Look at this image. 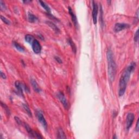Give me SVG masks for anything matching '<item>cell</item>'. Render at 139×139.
Wrapping results in <instances>:
<instances>
[{
    "instance_id": "obj_22",
    "label": "cell",
    "mask_w": 139,
    "mask_h": 139,
    "mask_svg": "<svg viewBox=\"0 0 139 139\" xmlns=\"http://www.w3.org/2000/svg\"><path fill=\"white\" fill-rule=\"evenodd\" d=\"M1 106H2V107L5 109V110H6V112H7V113L8 114H9V115H10V110H9V108L7 106H6V104H5V103H3L2 102H1Z\"/></svg>"
},
{
    "instance_id": "obj_29",
    "label": "cell",
    "mask_w": 139,
    "mask_h": 139,
    "mask_svg": "<svg viewBox=\"0 0 139 139\" xmlns=\"http://www.w3.org/2000/svg\"><path fill=\"white\" fill-rule=\"evenodd\" d=\"M139 120L137 121V123H136V130L137 132H139Z\"/></svg>"
},
{
    "instance_id": "obj_25",
    "label": "cell",
    "mask_w": 139,
    "mask_h": 139,
    "mask_svg": "<svg viewBox=\"0 0 139 139\" xmlns=\"http://www.w3.org/2000/svg\"><path fill=\"white\" fill-rule=\"evenodd\" d=\"M23 90H25L26 92H27V93H30V90L29 88L28 87V86L25 85V84H23Z\"/></svg>"
},
{
    "instance_id": "obj_18",
    "label": "cell",
    "mask_w": 139,
    "mask_h": 139,
    "mask_svg": "<svg viewBox=\"0 0 139 139\" xmlns=\"http://www.w3.org/2000/svg\"><path fill=\"white\" fill-rule=\"evenodd\" d=\"M13 45L14 46V47L16 48V49H17V51H19V52H23L25 51V49H24V48L21 45H20L19 43H17V42L14 41Z\"/></svg>"
},
{
    "instance_id": "obj_13",
    "label": "cell",
    "mask_w": 139,
    "mask_h": 139,
    "mask_svg": "<svg viewBox=\"0 0 139 139\" xmlns=\"http://www.w3.org/2000/svg\"><path fill=\"white\" fill-rule=\"evenodd\" d=\"M57 138L58 139H66V138L65 133L64 132L63 130H62V128H59L58 129Z\"/></svg>"
},
{
    "instance_id": "obj_11",
    "label": "cell",
    "mask_w": 139,
    "mask_h": 139,
    "mask_svg": "<svg viewBox=\"0 0 139 139\" xmlns=\"http://www.w3.org/2000/svg\"><path fill=\"white\" fill-rule=\"evenodd\" d=\"M46 23L54 32H55L56 33L58 34L60 32V31L59 28H58L53 22H52L51 21H46Z\"/></svg>"
},
{
    "instance_id": "obj_28",
    "label": "cell",
    "mask_w": 139,
    "mask_h": 139,
    "mask_svg": "<svg viewBox=\"0 0 139 139\" xmlns=\"http://www.w3.org/2000/svg\"><path fill=\"white\" fill-rule=\"evenodd\" d=\"M15 120L17 122V124H22V121H21V120L20 119V118L18 117H15Z\"/></svg>"
},
{
    "instance_id": "obj_23",
    "label": "cell",
    "mask_w": 139,
    "mask_h": 139,
    "mask_svg": "<svg viewBox=\"0 0 139 139\" xmlns=\"http://www.w3.org/2000/svg\"><path fill=\"white\" fill-rule=\"evenodd\" d=\"M0 8L2 11H5L6 9V6L5 2H3V1L1 0L0 1Z\"/></svg>"
},
{
    "instance_id": "obj_21",
    "label": "cell",
    "mask_w": 139,
    "mask_h": 139,
    "mask_svg": "<svg viewBox=\"0 0 139 139\" xmlns=\"http://www.w3.org/2000/svg\"><path fill=\"white\" fill-rule=\"evenodd\" d=\"M1 19L5 23L7 24V25H11V21L9 20H8L6 17H3L2 15H1Z\"/></svg>"
},
{
    "instance_id": "obj_14",
    "label": "cell",
    "mask_w": 139,
    "mask_h": 139,
    "mask_svg": "<svg viewBox=\"0 0 139 139\" xmlns=\"http://www.w3.org/2000/svg\"><path fill=\"white\" fill-rule=\"evenodd\" d=\"M39 3L40 4V5H41L43 8H44V9H45V11H47V13L48 14H51V9H50V8L48 7V6L46 4L45 2L44 1H39Z\"/></svg>"
},
{
    "instance_id": "obj_15",
    "label": "cell",
    "mask_w": 139,
    "mask_h": 139,
    "mask_svg": "<svg viewBox=\"0 0 139 139\" xmlns=\"http://www.w3.org/2000/svg\"><path fill=\"white\" fill-rule=\"evenodd\" d=\"M67 43L68 44H69V45L71 46V47L72 48V51H73V53H76V52H77V47H76V45L73 43V41H72L71 39L69 38V39H67Z\"/></svg>"
},
{
    "instance_id": "obj_3",
    "label": "cell",
    "mask_w": 139,
    "mask_h": 139,
    "mask_svg": "<svg viewBox=\"0 0 139 139\" xmlns=\"http://www.w3.org/2000/svg\"><path fill=\"white\" fill-rule=\"evenodd\" d=\"M98 11V6L97 3L95 1H92V20H93V22L96 25L97 21V15Z\"/></svg>"
},
{
    "instance_id": "obj_27",
    "label": "cell",
    "mask_w": 139,
    "mask_h": 139,
    "mask_svg": "<svg viewBox=\"0 0 139 139\" xmlns=\"http://www.w3.org/2000/svg\"><path fill=\"white\" fill-rule=\"evenodd\" d=\"M54 59H55V60H56V61H57L58 62H59V64H61L62 62V60H61V59H60V58L59 57H57V56H56V57H54Z\"/></svg>"
},
{
    "instance_id": "obj_10",
    "label": "cell",
    "mask_w": 139,
    "mask_h": 139,
    "mask_svg": "<svg viewBox=\"0 0 139 139\" xmlns=\"http://www.w3.org/2000/svg\"><path fill=\"white\" fill-rule=\"evenodd\" d=\"M68 13H69V14H70V15H71V19H72V22H73V23L74 25V26H75L76 27H77L78 21H77V17H76V16L74 14L73 11H72V10L71 7H68Z\"/></svg>"
},
{
    "instance_id": "obj_4",
    "label": "cell",
    "mask_w": 139,
    "mask_h": 139,
    "mask_svg": "<svg viewBox=\"0 0 139 139\" xmlns=\"http://www.w3.org/2000/svg\"><path fill=\"white\" fill-rule=\"evenodd\" d=\"M37 117L39 122L43 125V127L46 129L47 128V123L41 111L38 110L37 111Z\"/></svg>"
},
{
    "instance_id": "obj_6",
    "label": "cell",
    "mask_w": 139,
    "mask_h": 139,
    "mask_svg": "<svg viewBox=\"0 0 139 139\" xmlns=\"http://www.w3.org/2000/svg\"><path fill=\"white\" fill-rule=\"evenodd\" d=\"M134 115L132 113V112H129V113L127 114L126 118V128L128 130L132 127V126L134 120Z\"/></svg>"
},
{
    "instance_id": "obj_16",
    "label": "cell",
    "mask_w": 139,
    "mask_h": 139,
    "mask_svg": "<svg viewBox=\"0 0 139 139\" xmlns=\"http://www.w3.org/2000/svg\"><path fill=\"white\" fill-rule=\"evenodd\" d=\"M34 40L35 39H34L33 36L31 35V34H27L25 36V41L28 44H31V45Z\"/></svg>"
},
{
    "instance_id": "obj_1",
    "label": "cell",
    "mask_w": 139,
    "mask_h": 139,
    "mask_svg": "<svg viewBox=\"0 0 139 139\" xmlns=\"http://www.w3.org/2000/svg\"><path fill=\"white\" fill-rule=\"evenodd\" d=\"M136 67V63L132 62L130 64L126 69L124 70L121 74L118 85V95L120 97L123 96L126 92L127 86L129 80L130 79L131 74L134 71Z\"/></svg>"
},
{
    "instance_id": "obj_9",
    "label": "cell",
    "mask_w": 139,
    "mask_h": 139,
    "mask_svg": "<svg viewBox=\"0 0 139 139\" xmlns=\"http://www.w3.org/2000/svg\"><path fill=\"white\" fill-rule=\"evenodd\" d=\"M23 84L20 81H16L15 83V86L17 91V94L22 96H23Z\"/></svg>"
},
{
    "instance_id": "obj_2",
    "label": "cell",
    "mask_w": 139,
    "mask_h": 139,
    "mask_svg": "<svg viewBox=\"0 0 139 139\" xmlns=\"http://www.w3.org/2000/svg\"><path fill=\"white\" fill-rule=\"evenodd\" d=\"M106 58L108 60V73L110 82H113L115 78L117 72V65L115 61L113 52L109 48L106 52Z\"/></svg>"
},
{
    "instance_id": "obj_24",
    "label": "cell",
    "mask_w": 139,
    "mask_h": 139,
    "mask_svg": "<svg viewBox=\"0 0 139 139\" xmlns=\"http://www.w3.org/2000/svg\"><path fill=\"white\" fill-rule=\"evenodd\" d=\"M139 40V30L138 29L136 32V33L134 34V40L135 43H138Z\"/></svg>"
},
{
    "instance_id": "obj_12",
    "label": "cell",
    "mask_w": 139,
    "mask_h": 139,
    "mask_svg": "<svg viewBox=\"0 0 139 139\" xmlns=\"http://www.w3.org/2000/svg\"><path fill=\"white\" fill-rule=\"evenodd\" d=\"M31 82L32 84V85L33 86V88L34 91L35 92H38V93H39L41 91V89L39 87V86L38 85V84L37 83V82H36V80L35 79L32 78L31 79Z\"/></svg>"
},
{
    "instance_id": "obj_17",
    "label": "cell",
    "mask_w": 139,
    "mask_h": 139,
    "mask_svg": "<svg viewBox=\"0 0 139 139\" xmlns=\"http://www.w3.org/2000/svg\"><path fill=\"white\" fill-rule=\"evenodd\" d=\"M28 18L29 21L32 23L38 21V17L32 14L31 13H28Z\"/></svg>"
},
{
    "instance_id": "obj_20",
    "label": "cell",
    "mask_w": 139,
    "mask_h": 139,
    "mask_svg": "<svg viewBox=\"0 0 139 139\" xmlns=\"http://www.w3.org/2000/svg\"><path fill=\"white\" fill-rule=\"evenodd\" d=\"M100 23H101L102 27H103V23H104V22H103V9H102L101 6H100Z\"/></svg>"
},
{
    "instance_id": "obj_5",
    "label": "cell",
    "mask_w": 139,
    "mask_h": 139,
    "mask_svg": "<svg viewBox=\"0 0 139 139\" xmlns=\"http://www.w3.org/2000/svg\"><path fill=\"white\" fill-rule=\"evenodd\" d=\"M57 96L58 98H59L60 102L61 103L62 106H64V107L66 109H68V108H69V105H68V102L64 94L62 92H59L57 94Z\"/></svg>"
},
{
    "instance_id": "obj_7",
    "label": "cell",
    "mask_w": 139,
    "mask_h": 139,
    "mask_svg": "<svg viewBox=\"0 0 139 139\" xmlns=\"http://www.w3.org/2000/svg\"><path fill=\"white\" fill-rule=\"evenodd\" d=\"M130 27V25L127 23H117L115 25L114 30L115 32H119L125 29Z\"/></svg>"
},
{
    "instance_id": "obj_26",
    "label": "cell",
    "mask_w": 139,
    "mask_h": 139,
    "mask_svg": "<svg viewBox=\"0 0 139 139\" xmlns=\"http://www.w3.org/2000/svg\"><path fill=\"white\" fill-rule=\"evenodd\" d=\"M0 76H1V77L3 79H6V78H7V76H6L5 73H3L2 71H1V72H0Z\"/></svg>"
},
{
    "instance_id": "obj_19",
    "label": "cell",
    "mask_w": 139,
    "mask_h": 139,
    "mask_svg": "<svg viewBox=\"0 0 139 139\" xmlns=\"http://www.w3.org/2000/svg\"><path fill=\"white\" fill-rule=\"evenodd\" d=\"M22 106L24 109V110L26 111L27 114L30 117H32V113L31 109H30L29 106L26 104H22Z\"/></svg>"
},
{
    "instance_id": "obj_8",
    "label": "cell",
    "mask_w": 139,
    "mask_h": 139,
    "mask_svg": "<svg viewBox=\"0 0 139 139\" xmlns=\"http://www.w3.org/2000/svg\"><path fill=\"white\" fill-rule=\"evenodd\" d=\"M32 47L33 52L35 54H39L41 51V46L37 40L35 39L32 44Z\"/></svg>"
}]
</instances>
